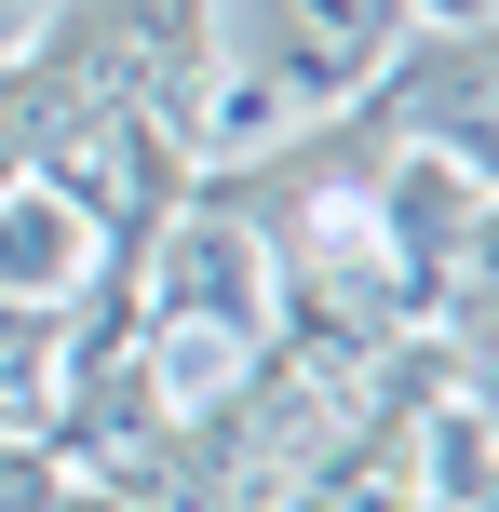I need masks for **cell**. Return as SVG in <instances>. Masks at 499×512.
<instances>
[{
	"instance_id": "6da1fadb",
	"label": "cell",
	"mask_w": 499,
	"mask_h": 512,
	"mask_svg": "<svg viewBox=\"0 0 499 512\" xmlns=\"http://www.w3.org/2000/svg\"><path fill=\"white\" fill-rule=\"evenodd\" d=\"M419 27V0H189V108L176 149L189 176L311 149L351 95H378Z\"/></svg>"
},
{
	"instance_id": "7a4b0ae2",
	"label": "cell",
	"mask_w": 499,
	"mask_h": 512,
	"mask_svg": "<svg viewBox=\"0 0 499 512\" xmlns=\"http://www.w3.org/2000/svg\"><path fill=\"white\" fill-rule=\"evenodd\" d=\"M378 122L419 135V149H446L473 189H499V14L446 27L432 54H392V81H378Z\"/></svg>"
},
{
	"instance_id": "3957f363",
	"label": "cell",
	"mask_w": 499,
	"mask_h": 512,
	"mask_svg": "<svg viewBox=\"0 0 499 512\" xmlns=\"http://www.w3.org/2000/svg\"><path fill=\"white\" fill-rule=\"evenodd\" d=\"M54 14H68V0H0V68H14V54H27V41H41V27H54Z\"/></svg>"
}]
</instances>
